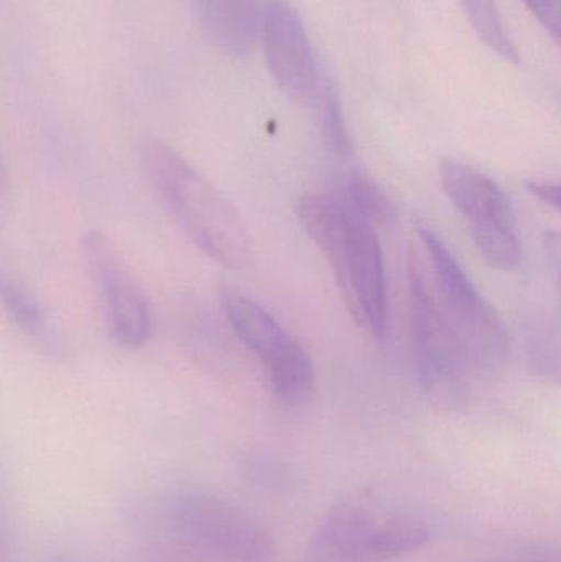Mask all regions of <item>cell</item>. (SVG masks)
I'll return each mask as SVG.
<instances>
[{
    "label": "cell",
    "instance_id": "obj_1",
    "mask_svg": "<svg viewBox=\"0 0 561 562\" xmlns=\"http://www.w3.org/2000/svg\"><path fill=\"white\" fill-rule=\"evenodd\" d=\"M141 160L148 183L198 249L226 269H244L253 237L229 198L165 142H145Z\"/></svg>",
    "mask_w": 561,
    "mask_h": 562
},
{
    "label": "cell",
    "instance_id": "obj_2",
    "mask_svg": "<svg viewBox=\"0 0 561 562\" xmlns=\"http://www.w3.org/2000/svg\"><path fill=\"white\" fill-rule=\"evenodd\" d=\"M418 233L434 263L438 301L453 329L461 362L474 372H496L509 353L503 317L481 297L444 240L428 227Z\"/></svg>",
    "mask_w": 561,
    "mask_h": 562
},
{
    "label": "cell",
    "instance_id": "obj_3",
    "mask_svg": "<svg viewBox=\"0 0 561 562\" xmlns=\"http://www.w3.org/2000/svg\"><path fill=\"white\" fill-rule=\"evenodd\" d=\"M168 520L181 540L233 560L267 561L276 551L272 535L260 521L213 495H177L168 507Z\"/></svg>",
    "mask_w": 561,
    "mask_h": 562
},
{
    "label": "cell",
    "instance_id": "obj_4",
    "mask_svg": "<svg viewBox=\"0 0 561 562\" xmlns=\"http://www.w3.org/2000/svg\"><path fill=\"white\" fill-rule=\"evenodd\" d=\"M81 259L98 288L112 340L124 349L144 346L154 323L150 304L115 244L102 231H88L81 240Z\"/></svg>",
    "mask_w": 561,
    "mask_h": 562
},
{
    "label": "cell",
    "instance_id": "obj_5",
    "mask_svg": "<svg viewBox=\"0 0 561 562\" xmlns=\"http://www.w3.org/2000/svg\"><path fill=\"white\" fill-rule=\"evenodd\" d=\"M408 301L418 380L435 400H453L464 375L463 363L447 314L414 254L408 259Z\"/></svg>",
    "mask_w": 561,
    "mask_h": 562
},
{
    "label": "cell",
    "instance_id": "obj_6",
    "mask_svg": "<svg viewBox=\"0 0 561 562\" xmlns=\"http://www.w3.org/2000/svg\"><path fill=\"white\" fill-rule=\"evenodd\" d=\"M349 214L351 223L345 247L329 266L356 323L374 339L382 340L388 334L389 311L381 244L371 224L351 211Z\"/></svg>",
    "mask_w": 561,
    "mask_h": 562
},
{
    "label": "cell",
    "instance_id": "obj_7",
    "mask_svg": "<svg viewBox=\"0 0 561 562\" xmlns=\"http://www.w3.org/2000/svg\"><path fill=\"white\" fill-rule=\"evenodd\" d=\"M260 40L270 75L290 98L315 104L325 68L310 43L305 23L285 0H269L260 16Z\"/></svg>",
    "mask_w": 561,
    "mask_h": 562
},
{
    "label": "cell",
    "instance_id": "obj_8",
    "mask_svg": "<svg viewBox=\"0 0 561 562\" xmlns=\"http://www.w3.org/2000/svg\"><path fill=\"white\" fill-rule=\"evenodd\" d=\"M438 170L445 194L467 217L470 233L517 231L513 203L490 177L453 158H444Z\"/></svg>",
    "mask_w": 561,
    "mask_h": 562
},
{
    "label": "cell",
    "instance_id": "obj_9",
    "mask_svg": "<svg viewBox=\"0 0 561 562\" xmlns=\"http://www.w3.org/2000/svg\"><path fill=\"white\" fill-rule=\"evenodd\" d=\"M221 304L239 339L262 360L266 373L303 350L302 344L272 314L234 288H223Z\"/></svg>",
    "mask_w": 561,
    "mask_h": 562
},
{
    "label": "cell",
    "instance_id": "obj_10",
    "mask_svg": "<svg viewBox=\"0 0 561 562\" xmlns=\"http://www.w3.org/2000/svg\"><path fill=\"white\" fill-rule=\"evenodd\" d=\"M206 35L231 56H247L256 48L260 32L257 0H194Z\"/></svg>",
    "mask_w": 561,
    "mask_h": 562
},
{
    "label": "cell",
    "instance_id": "obj_11",
    "mask_svg": "<svg viewBox=\"0 0 561 562\" xmlns=\"http://www.w3.org/2000/svg\"><path fill=\"white\" fill-rule=\"evenodd\" d=\"M364 502L346 501L326 514L306 547V562H346L375 524Z\"/></svg>",
    "mask_w": 561,
    "mask_h": 562
},
{
    "label": "cell",
    "instance_id": "obj_12",
    "mask_svg": "<svg viewBox=\"0 0 561 562\" xmlns=\"http://www.w3.org/2000/svg\"><path fill=\"white\" fill-rule=\"evenodd\" d=\"M427 521L417 517H394L375 521L346 562H385L420 550L430 541Z\"/></svg>",
    "mask_w": 561,
    "mask_h": 562
},
{
    "label": "cell",
    "instance_id": "obj_13",
    "mask_svg": "<svg viewBox=\"0 0 561 562\" xmlns=\"http://www.w3.org/2000/svg\"><path fill=\"white\" fill-rule=\"evenodd\" d=\"M481 42L506 61L519 63V53L504 26L496 0H458Z\"/></svg>",
    "mask_w": 561,
    "mask_h": 562
},
{
    "label": "cell",
    "instance_id": "obj_14",
    "mask_svg": "<svg viewBox=\"0 0 561 562\" xmlns=\"http://www.w3.org/2000/svg\"><path fill=\"white\" fill-rule=\"evenodd\" d=\"M0 306L10 319L30 336H43L46 317L42 304L29 288L0 263Z\"/></svg>",
    "mask_w": 561,
    "mask_h": 562
},
{
    "label": "cell",
    "instance_id": "obj_15",
    "mask_svg": "<svg viewBox=\"0 0 561 562\" xmlns=\"http://www.w3.org/2000/svg\"><path fill=\"white\" fill-rule=\"evenodd\" d=\"M341 201L352 214L371 224L374 229L378 226H389L397 217L391 198L374 181L366 177L356 175L349 178Z\"/></svg>",
    "mask_w": 561,
    "mask_h": 562
},
{
    "label": "cell",
    "instance_id": "obj_16",
    "mask_svg": "<svg viewBox=\"0 0 561 562\" xmlns=\"http://www.w3.org/2000/svg\"><path fill=\"white\" fill-rule=\"evenodd\" d=\"M315 105L318 108L323 135H325L329 147L336 154L348 157L351 154V138H349L348 125H346L345 112H343L341 98H339L335 75L326 68Z\"/></svg>",
    "mask_w": 561,
    "mask_h": 562
},
{
    "label": "cell",
    "instance_id": "obj_17",
    "mask_svg": "<svg viewBox=\"0 0 561 562\" xmlns=\"http://www.w3.org/2000/svg\"><path fill=\"white\" fill-rule=\"evenodd\" d=\"M244 475L250 484L257 487L267 488V491H285L290 485V472L285 464L269 458V456H254L244 464Z\"/></svg>",
    "mask_w": 561,
    "mask_h": 562
},
{
    "label": "cell",
    "instance_id": "obj_18",
    "mask_svg": "<svg viewBox=\"0 0 561 562\" xmlns=\"http://www.w3.org/2000/svg\"><path fill=\"white\" fill-rule=\"evenodd\" d=\"M537 22L556 42L560 40V0H523Z\"/></svg>",
    "mask_w": 561,
    "mask_h": 562
},
{
    "label": "cell",
    "instance_id": "obj_19",
    "mask_svg": "<svg viewBox=\"0 0 561 562\" xmlns=\"http://www.w3.org/2000/svg\"><path fill=\"white\" fill-rule=\"evenodd\" d=\"M509 562H561L560 551L552 543L524 544Z\"/></svg>",
    "mask_w": 561,
    "mask_h": 562
},
{
    "label": "cell",
    "instance_id": "obj_20",
    "mask_svg": "<svg viewBox=\"0 0 561 562\" xmlns=\"http://www.w3.org/2000/svg\"><path fill=\"white\" fill-rule=\"evenodd\" d=\"M527 190L539 198L547 206L560 210V187L559 184L542 183V181H527Z\"/></svg>",
    "mask_w": 561,
    "mask_h": 562
},
{
    "label": "cell",
    "instance_id": "obj_21",
    "mask_svg": "<svg viewBox=\"0 0 561 562\" xmlns=\"http://www.w3.org/2000/svg\"><path fill=\"white\" fill-rule=\"evenodd\" d=\"M3 187H5V167H3L2 158H0V196H2Z\"/></svg>",
    "mask_w": 561,
    "mask_h": 562
}]
</instances>
